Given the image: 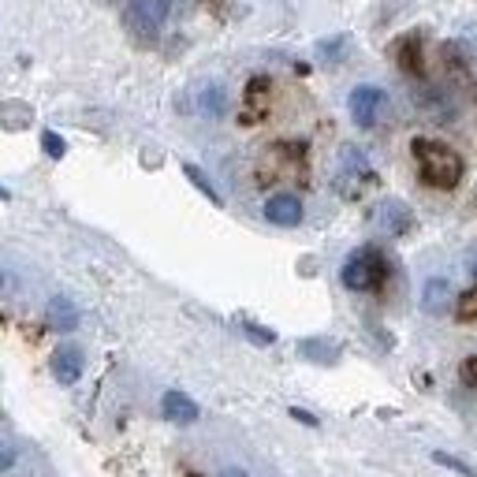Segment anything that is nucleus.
I'll list each match as a JSON object with an SVG mask.
<instances>
[{"mask_svg":"<svg viewBox=\"0 0 477 477\" xmlns=\"http://www.w3.org/2000/svg\"><path fill=\"white\" fill-rule=\"evenodd\" d=\"M422 309H425V314H432V317H444L448 309H455V292H451V284L444 276L425 280V287H422Z\"/></svg>","mask_w":477,"mask_h":477,"instance_id":"obj_7","label":"nucleus"},{"mask_svg":"<svg viewBox=\"0 0 477 477\" xmlns=\"http://www.w3.org/2000/svg\"><path fill=\"white\" fill-rule=\"evenodd\" d=\"M41 146H45V153H49L53 160H60V157H64V153H68V146H64V138H60L56 131H45V135H41Z\"/></svg>","mask_w":477,"mask_h":477,"instance_id":"obj_17","label":"nucleus"},{"mask_svg":"<svg viewBox=\"0 0 477 477\" xmlns=\"http://www.w3.org/2000/svg\"><path fill=\"white\" fill-rule=\"evenodd\" d=\"M49 325L53 328H60V332H71V328H78V309H75V302L71 299H64V295H56V299H49Z\"/></svg>","mask_w":477,"mask_h":477,"instance_id":"obj_10","label":"nucleus"},{"mask_svg":"<svg viewBox=\"0 0 477 477\" xmlns=\"http://www.w3.org/2000/svg\"><path fill=\"white\" fill-rule=\"evenodd\" d=\"M243 332H246V336H251L254 343H261V347H268V343L276 340V332H268V328H261V325H254V321H246Z\"/></svg>","mask_w":477,"mask_h":477,"instance_id":"obj_18","label":"nucleus"},{"mask_svg":"<svg viewBox=\"0 0 477 477\" xmlns=\"http://www.w3.org/2000/svg\"><path fill=\"white\" fill-rule=\"evenodd\" d=\"M347 109H350V119L358 123V127H377L381 123V116H384V109H388V94L381 90V86H355L350 90V97H347Z\"/></svg>","mask_w":477,"mask_h":477,"instance_id":"obj_3","label":"nucleus"},{"mask_svg":"<svg viewBox=\"0 0 477 477\" xmlns=\"http://www.w3.org/2000/svg\"><path fill=\"white\" fill-rule=\"evenodd\" d=\"M470 268H473V276H477V258H473V265H470Z\"/></svg>","mask_w":477,"mask_h":477,"instance_id":"obj_24","label":"nucleus"},{"mask_svg":"<svg viewBox=\"0 0 477 477\" xmlns=\"http://www.w3.org/2000/svg\"><path fill=\"white\" fill-rule=\"evenodd\" d=\"M410 153L418 160V172L429 186H437V191H451V186H459L466 164L463 157L455 153L444 142H432V138H414L410 142Z\"/></svg>","mask_w":477,"mask_h":477,"instance_id":"obj_1","label":"nucleus"},{"mask_svg":"<svg viewBox=\"0 0 477 477\" xmlns=\"http://www.w3.org/2000/svg\"><path fill=\"white\" fill-rule=\"evenodd\" d=\"M220 477H246V470H239V466H227Z\"/></svg>","mask_w":477,"mask_h":477,"instance_id":"obj_22","label":"nucleus"},{"mask_svg":"<svg viewBox=\"0 0 477 477\" xmlns=\"http://www.w3.org/2000/svg\"><path fill=\"white\" fill-rule=\"evenodd\" d=\"M198 105H201V112H205V116H224L227 97H224V90H220V86H205Z\"/></svg>","mask_w":477,"mask_h":477,"instance_id":"obj_14","label":"nucleus"},{"mask_svg":"<svg viewBox=\"0 0 477 477\" xmlns=\"http://www.w3.org/2000/svg\"><path fill=\"white\" fill-rule=\"evenodd\" d=\"M463 377H466V384H473V388H477V358H470V362L463 366Z\"/></svg>","mask_w":477,"mask_h":477,"instance_id":"obj_20","label":"nucleus"},{"mask_svg":"<svg viewBox=\"0 0 477 477\" xmlns=\"http://www.w3.org/2000/svg\"><path fill=\"white\" fill-rule=\"evenodd\" d=\"M183 176H186V179H191V183H194V186H198V191H201L205 198H210L213 205H220V201H224V198H220V191H217V186L210 183V176H205V172L198 169V164H191V160H183Z\"/></svg>","mask_w":477,"mask_h":477,"instance_id":"obj_12","label":"nucleus"},{"mask_svg":"<svg viewBox=\"0 0 477 477\" xmlns=\"http://www.w3.org/2000/svg\"><path fill=\"white\" fill-rule=\"evenodd\" d=\"M15 466V451L12 448H0V473H8Z\"/></svg>","mask_w":477,"mask_h":477,"instance_id":"obj_19","label":"nucleus"},{"mask_svg":"<svg viewBox=\"0 0 477 477\" xmlns=\"http://www.w3.org/2000/svg\"><path fill=\"white\" fill-rule=\"evenodd\" d=\"M292 418H295V422H302V425H317L314 414H306V410H299V407H292Z\"/></svg>","mask_w":477,"mask_h":477,"instance_id":"obj_21","label":"nucleus"},{"mask_svg":"<svg viewBox=\"0 0 477 477\" xmlns=\"http://www.w3.org/2000/svg\"><path fill=\"white\" fill-rule=\"evenodd\" d=\"M49 366H53V377H56L60 384H78L86 358H82V350H78L75 343H60V347L53 350Z\"/></svg>","mask_w":477,"mask_h":477,"instance_id":"obj_5","label":"nucleus"},{"mask_svg":"<svg viewBox=\"0 0 477 477\" xmlns=\"http://www.w3.org/2000/svg\"><path fill=\"white\" fill-rule=\"evenodd\" d=\"M8 198H12V194H8V191H4V186H0V201H8Z\"/></svg>","mask_w":477,"mask_h":477,"instance_id":"obj_23","label":"nucleus"},{"mask_svg":"<svg viewBox=\"0 0 477 477\" xmlns=\"http://www.w3.org/2000/svg\"><path fill=\"white\" fill-rule=\"evenodd\" d=\"M432 463H440V466H448V470H455V473H463V477H477V470H473L470 463L455 459V455H448V451H432Z\"/></svg>","mask_w":477,"mask_h":477,"instance_id":"obj_16","label":"nucleus"},{"mask_svg":"<svg viewBox=\"0 0 477 477\" xmlns=\"http://www.w3.org/2000/svg\"><path fill=\"white\" fill-rule=\"evenodd\" d=\"M396 56H399V68H403L407 75H422V71H425V64H422V37H418V34L403 37L399 45H396Z\"/></svg>","mask_w":477,"mask_h":477,"instance_id":"obj_11","label":"nucleus"},{"mask_svg":"<svg viewBox=\"0 0 477 477\" xmlns=\"http://www.w3.org/2000/svg\"><path fill=\"white\" fill-rule=\"evenodd\" d=\"M384 276H388V261L381 258V251H373V246L355 251L340 268V280H343L347 292H377L384 284Z\"/></svg>","mask_w":477,"mask_h":477,"instance_id":"obj_2","label":"nucleus"},{"mask_svg":"<svg viewBox=\"0 0 477 477\" xmlns=\"http://www.w3.org/2000/svg\"><path fill=\"white\" fill-rule=\"evenodd\" d=\"M160 414L169 422H176V425H191V422H198V403L191 399V396H183V391H164V399H160Z\"/></svg>","mask_w":477,"mask_h":477,"instance_id":"obj_8","label":"nucleus"},{"mask_svg":"<svg viewBox=\"0 0 477 477\" xmlns=\"http://www.w3.org/2000/svg\"><path fill=\"white\" fill-rule=\"evenodd\" d=\"M455 317L459 321H477V287H470V292H463L459 299H455Z\"/></svg>","mask_w":477,"mask_h":477,"instance_id":"obj_15","label":"nucleus"},{"mask_svg":"<svg viewBox=\"0 0 477 477\" xmlns=\"http://www.w3.org/2000/svg\"><path fill=\"white\" fill-rule=\"evenodd\" d=\"M172 12V0H131L127 4V23L142 34H153L164 27V19Z\"/></svg>","mask_w":477,"mask_h":477,"instance_id":"obj_4","label":"nucleus"},{"mask_svg":"<svg viewBox=\"0 0 477 477\" xmlns=\"http://www.w3.org/2000/svg\"><path fill=\"white\" fill-rule=\"evenodd\" d=\"M377 224L384 227L388 235H403V232H410L414 217H410V210H407L403 201H384L381 210H377Z\"/></svg>","mask_w":477,"mask_h":477,"instance_id":"obj_9","label":"nucleus"},{"mask_svg":"<svg viewBox=\"0 0 477 477\" xmlns=\"http://www.w3.org/2000/svg\"><path fill=\"white\" fill-rule=\"evenodd\" d=\"M265 220L276 227H299L302 224V201L295 194H273L265 201Z\"/></svg>","mask_w":477,"mask_h":477,"instance_id":"obj_6","label":"nucleus"},{"mask_svg":"<svg viewBox=\"0 0 477 477\" xmlns=\"http://www.w3.org/2000/svg\"><path fill=\"white\" fill-rule=\"evenodd\" d=\"M299 350L306 358H314V362H336V355H340V350L332 343H325V340H302Z\"/></svg>","mask_w":477,"mask_h":477,"instance_id":"obj_13","label":"nucleus"}]
</instances>
